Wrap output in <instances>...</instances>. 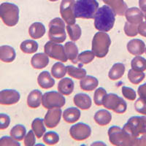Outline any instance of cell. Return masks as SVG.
I'll return each instance as SVG.
<instances>
[{"instance_id":"obj_1","label":"cell","mask_w":146,"mask_h":146,"mask_svg":"<svg viewBox=\"0 0 146 146\" xmlns=\"http://www.w3.org/2000/svg\"><path fill=\"white\" fill-rule=\"evenodd\" d=\"M115 14L108 5H103L98 9L94 17L95 29L100 32H108L114 27Z\"/></svg>"},{"instance_id":"obj_2","label":"cell","mask_w":146,"mask_h":146,"mask_svg":"<svg viewBox=\"0 0 146 146\" xmlns=\"http://www.w3.org/2000/svg\"><path fill=\"white\" fill-rule=\"evenodd\" d=\"M109 140L112 145L117 146L137 145L138 138H135L116 126H111L108 129Z\"/></svg>"},{"instance_id":"obj_3","label":"cell","mask_w":146,"mask_h":146,"mask_svg":"<svg viewBox=\"0 0 146 146\" xmlns=\"http://www.w3.org/2000/svg\"><path fill=\"white\" fill-rule=\"evenodd\" d=\"M99 9L96 0H77L75 4V15L78 18H94Z\"/></svg>"},{"instance_id":"obj_4","label":"cell","mask_w":146,"mask_h":146,"mask_svg":"<svg viewBox=\"0 0 146 146\" xmlns=\"http://www.w3.org/2000/svg\"><path fill=\"white\" fill-rule=\"evenodd\" d=\"M110 45L111 40L106 32H96L92 40V51L97 58H104L109 52Z\"/></svg>"},{"instance_id":"obj_5","label":"cell","mask_w":146,"mask_h":146,"mask_svg":"<svg viewBox=\"0 0 146 146\" xmlns=\"http://www.w3.org/2000/svg\"><path fill=\"white\" fill-rule=\"evenodd\" d=\"M19 7L10 2L0 5V18L7 27H15L19 21Z\"/></svg>"},{"instance_id":"obj_6","label":"cell","mask_w":146,"mask_h":146,"mask_svg":"<svg viewBox=\"0 0 146 146\" xmlns=\"http://www.w3.org/2000/svg\"><path fill=\"white\" fill-rule=\"evenodd\" d=\"M48 37L50 41L62 43L66 38L64 21L60 18H55L49 23Z\"/></svg>"},{"instance_id":"obj_7","label":"cell","mask_w":146,"mask_h":146,"mask_svg":"<svg viewBox=\"0 0 146 146\" xmlns=\"http://www.w3.org/2000/svg\"><path fill=\"white\" fill-rule=\"evenodd\" d=\"M123 129L135 138L139 137V135H145L146 134V117H131L123 126Z\"/></svg>"},{"instance_id":"obj_8","label":"cell","mask_w":146,"mask_h":146,"mask_svg":"<svg viewBox=\"0 0 146 146\" xmlns=\"http://www.w3.org/2000/svg\"><path fill=\"white\" fill-rule=\"evenodd\" d=\"M103 106L108 110H111L118 114H123L127 110V104L122 97L115 94H108L103 102Z\"/></svg>"},{"instance_id":"obj_9","label":"cell","mask_w":146,"mask_h":146,"mask_svg":"<svg viewBox=\"0 0 146 146\" xmlns=\"http://www.w3.org/2000/svg\"><path fill=\"white\" fill-rule=\"evenodd\" d=\"M66 100L63 94L57 91H49L42 95V104L45 109L62 108L64 106Z\"/></svg>"},{"instance_id":"obj_10","label":"cell","mask_w":146,"mask_h":146,"mask_svg":"<svg viewBox=\"0 0 146 146\" xmlns=\"http://www.w3.org/2000/svg\"><path fill=\"white\" fill-rule=\"evenodd\" d=\"M45 53L49 57L62 62H67V57L64 50V46L53 41L47 42L44 46Z\"/></svg>"},{"instance_id":"obj_11","label":"cell","mask_w":146,"mask_h":146,"mask_svg":"<svg viewBox=\"0 0 146 146\" xmlns=\"http://www.w3.org/2000/svg\"><path fill=\"white\" fill-rule=\"evenodd\" d=\"M75 0H62L60 5V13L63 20L68 25L75 24L76 17L75 15Z\"/></svg>"},{"instance_id":"obj_12","label":"cell","mask_w":146,"mask_h":146,"mask_svg":"<svg viewBox=\"0 0 146 146\" xmlns=\"http://www.w3.org/2000/svg\"><path fill=\"white\" fill-rule=\"evenodd\" d=\"M70 134L75 140L83 141L91 136V129L86 123H78L70 127Z\"/></svg>"},{"instance_id":"obj_13","label":"cell","mask_w":146,"mask_h":146,"mask_svg":"<svg viewBox=\"0 0 146 146\" xmlns=\"http://www.w3.org/2000/svg\"><path fill=\"white\" fill-rule=\"evenodd\" d=\"M21 95L14 89H4L0 91V105H13L19 102Z\"/></svg>"},{"instance_id":"obj_14","label":"cell","mask_w":146,"mask_h":146,"mask_svg":"<svg viewBox=\"0 0 146 146\" xmlns=\"http://www.w3.org/2000/svg\"><path fill=\"white\" fill-rule=\"evenodd\" d=\"M62 111L60 108L49 109L44 118V123L49 129H52L58 125L62 118Z\"/></svg>"},{"instance_id":"obj_15","label":"cell","mask_w":146,"mask_h":146,"mask_svg":"<svg viewBox=\"0 0 146 146\" xmlns=\"http://www.w3.org/2000/svg\"><path fill=\"white\" fill-rule=\"evenodd\" d=\"M125 16L128 22L138 25L143 22L144 14L140 9L133 7L127 9L125 13Z\"/></svg>"},{"instance_id":"obj_16","label":"cell","mask_w":146,"mask_h":146,"mask_svg":"<svg viewBox=\"0 0 146 146\" xmlns=\"http://www.w3.org/2000/svg\"><path fill=\"white\" fill-rule=\"evenodd\" d=\"M127 50L129 53L134 56H140L144 53L145 50V44L142 40L133 39L127 43Z\"/></svg>"},{"instance_id":"obj_17","label":"cell","mask_w":146,"mask_h":146,"mask_svg":"<svg viewBox=\"0 0 146 146\" xmlns=\"http://www.w3.org/2000/svg\"><path fill=\"white\" fill-rule=\"evenodd\" d=\"M104 3L108 5L113 10L115 15L123 16L127 10L128 6L123 0H102Z\"/></svg>"},{"instance_id":"obj_18","label":"cell","mask_w":146,"mask_h":146,"mask_svg":"<svg viewBox=\"0 0 146 146\" xmlns=\"http://www.w3.org/2000/svg\"><path fill=\"white\" fill-rule=\"evenodd\" d=\"M16 53L13 47L10 45L0 46V61L5 63H11L15 59Z\"/></svg>"},{"instance_id":"obj_19","label":"cell","mask_w":146,"mask_h":146,"mask_svg":"<svg viewBox=\"0 0 146 146\" xmlns=\"http://www.w3.org/2000/svg\"><path fill=\"white\" fill-rule=\"evenodd\" d=\"M49 64V58L45 53H39L34 55L31 59V64L32 67L36 70H42L45 68Z\"/></svg>"},{"instance_id":"obj_20","label":"cell","mask_w":146,"mask_h":146,"mask_svg":"<svg viewBox=\"0 0 146 146\" xmlns=\"http://www.w3.org/2000/svg\"><path fill=\"white\" fill-rule=\"evenodd\" d=\"M74 103L80 109L86 110L90 109L92 105V100L88 94L80 93L74 96Z\"/></svg>"},{"instance_id":"obj_21","label":"cell","mask_w":146,"mask_h":146,"mask_svg":"<svg viewBox=\"0 0 146 146\" xmlns=\"http://www.w3.org/2000/svg\"><path fill=\"white\" fill-rule=\"evenodd\" d=\"M75 83L72 79L69 78H64L60 80L58 84V91L62 94L69 96L74 91Z\"/></svg>"},{"instance_id":"obj_22","label":"cell","mask_w":146,"mask_h":146,"mask_svg":"<svg viewBox=\"0 0 146 146\" xmlns=\"http://www.w3.org/2000/svg\"><path fill=\"white\" fill-rule=\"evenodd\" d=\"M37 83L40 88L43 89L50 88L55 85V80L48 71H43L40 73L37 78Z\"/></svg>"},{"instance_id":"obj_23","label":"cell","mask_w":146,"mask_h":146,"mask_svg":"<svg viewBox=\"0 0 146 146\" xmlns=\"http://www.w3.org/2000/svg\"><path fill=\"white\" fill-rule=\"evenodd\" d=\"M45 32H46L45 27L43 23L40 22L33 23L29 29V35L31 36V38L35 39V40L42 37L45 35Z\"/></svg>"},{"instance_id":"obj_24","label":"cell","mask_w":146,"mask_h":146,"mask_svg":"<svg viewBox=\"0 0 146 146\" xmlns=\"http://www.w3.org/2000/svg\"><path fill=\"white\" fill-rule=\"evenodd\" d=\"M99 80L94 76L88 75L82 78L80 82V88L86 91H92L97 88Z\"/></svg>"},{"instance_id":"obj_25","label":"cell","mask_w":146,"mask_h":146,"mask_svg":"<svg viewBox=\"0 0 146 146\" xmlns=\"http://www.w3.org/2000/svg\"><path fill=\"white\" fill-rule=\"evenodd\" d=\"M80 115L81 113L78 108H69L64 111L62 115L65 122L67 123H74L80 119Z\"/></svg>"},{"instance_id":"obj_26","label":"cell","mask_w":146,"mask_h":146,"mask_svg":"<svg viewBox=\"0 0 146 146\" xmlns=\"http://www.w3.org/2000/svg\"><path fill=\"white\" fill-rule=\"evenodd\" d=\"M94 119L95 122L100 126H107L111 121L112 115L107 110H100L95 113Z\"/></svg>"},{"instance_id":"obj_27","label":"cell","mask_w":146,"mask_h":146,"mask_svg":"<svg viewBox=\"0 0 146 146\" xmlns=\"http://www.w3.org/2000/svg\"><path fill=\"white\" fill-rule=\"evenodd\" d=\"M64 50L66 56L69 60L72 63H78V48L76 44L73 42H67L64 45Z\"/></svg>"},{"instance_id":"obj_28","label":"cell","mask_w":146,"mask_h":146,"mask_svg":"<svg viewBox=\"0 0 146 146\" xmlns=\"http://www.w3.org/2000/svg\"><path fill=\"white\" fill-rule=\"evenodd\" d=\"M42 94L39 90H33L29 93L27 97V105L30 108H37L42 103Z\"/></svg>"},{"instance_id":"obj_29","label":"cell","mask_w":146,"mask_h":146,"mask_svg":"<svg viewBox=\"0 0 146 146\" xmlns=\"http://www.w3.org/2000/svg\"><path fill=\"white\" fill-rule=\"evenodd\" d=\"M126 67L122 63H116L113 65L108 73V77L110 80H116L121 78L124 75Z\"/></svg>"},{"instance_id":"obj_30","label":"cell","mask_w":146,"mask_h":146,"mask_svg":"<svg viewBox=\"0 0 146 146\" xmlns=\"http://www.w3.org/2000/svg\"><path fill=\"white\" fill-rule=\"evenodd\" d=\"M32 129L35 134V136L38 139H40L46 131L44 125V120L40 118H35L32 123Z\"/></svg>"},{"instance_id":"obj_31","label":"cell","mask_w":146,"mask_h":146,"mask_svg":"<svg viewBox=\"0 0 146 146\" xmlns=\"http://www.w3.org/2000/svg\"><path fill=\"white\" fill-rule=\"evenodd\" d=\"M39 45L36 41L32 40H27L22 42L20 45L21 51L27 54H32L36 53L38 50Z\"/></svg>"},{"instance_id":"obj_32","label":"cell","mask_w":146,"mask_h":146,"mask_svg":"<svg viewBox=\"0 0 146 146\" xmlns=\"http://www.w3.org/2000/svg\"><path fill=\"white\" fill-rule=\"evenodd\" d=\"M10 136L17 141H21L27 135V129L23 125L18 124L12 128L10 130Z\"/></svg>"},{"instance_id":"obj_33","label":"cell","mask_w":146,"mask_h":146,"mask_svg":"<svg viewBox=\"0 0 146 146\" xmlns=\"http://www.w3.org/2000/svg\"><path fill=\"white\" fill-rule=\"evenodd\" d=\"M67 72L66 66L61 62H56L53 65L51 68V75L56 79H61L66 75Z\"/></svg>"},{"instance_id":"obj_34","label":"cell","mask_w":146,"mask_h":146,"mask_svg":"<svg viewBox=\"0 0 146 146\" xmlns=\"http://www.w3.org/2000/svg\"><path fill=\"white\" fill-rule=\"evenodd\" d=\"M67 74L72 78L77 79V80H81L82 78L86 76V70L81 67H75L74 66H66Z\"/></svg>"},{"instance_id":"obj_35","label":"cell","mask_w":146,"mask_h":146,"mask_svg":"<svg viewBox=\"0 0 146 146\" xmlns=\"http://www.w3.org/2000/svg\"><path fill=\"white\" fill-rule=\"evenodd\" d=\"M66 31L68 32L70 38L72 41H78L82 35V30L78 24H72V25L66 26Z\"/></svg>"},{"instance_id":"obj_36","label":"cell","mask_w":146,"mask_h":146,"mask_svg":"<svg viewBox=\"0 0 146 146\" xmlns=\"http://www.w3.org/2000/svg\"><path fill=\"white\" fill-rule=\"evenodd\" d=\"M145 78V74L143 72L134 70L133 69L129 70L128 72V79L134 85H137L141 83Z\"/></svg>"},{"instance_id":"obj_37","label":"cell","mask_w":146,"mask_h":146,"mask_svg":"<svg viewBox=\"0 0 146 146\" xmlns=\"http://www.w3.org/2000/svg\"><path fill=\"white\" fill-rule=\"evenodd\" d=\"M131 69L139 72L146 70V59L140 56H136L131 62Z\"/></svg>"},{"instance_id":"obj_38","label":"cell","mask_w":146,"mask_h":146,"mask_svg":"<svg viewBox=\"0 0 146 146\" xmlns=\"http://www.w3.org/2000/svg\"><path fill=\"white\" fill-rule=\"evenodd\" d=\"M59 135L55 131H48L44 135L43 142L48 145H54L59 142Z\"/></svg>"},{"instance_id":"obj_39","label":"cell","mask_w":146,"mask_h":146,"mask_svg":"<svg viewBox=\"0 0 146 146\" xmlns=\"http://www.w3.org/2000/svg\"><path fill=\"white\" fill-rule=\"evenodd\" d=\"M95 54L91 50H85L78 55V62L83 64H88L94 59Z\"/></svg>"},{"instance_id":"obj_40","label":"cell","mask_w":146,"mask_h":146,"mask_svg":"<svg viewBox=\"0 0 146 146\" xmlns=\"http://www.w3.org/2000/svg\"><path fill=\"white\" fill-rule=\"evenodd\" d=\"M107 91L104 88H99L95 91L94 95V101L96 105L101 106L103 105V102L107 96Z\"/></svg>"},{"instance_id":"obj_41","label":"cell","mask_w":146,"mask_h":146,"mask_svg":"<svg viewBox=\"0 0 146 146\" xmlns=\"http://www.w3.org/2000/svg\"><path fill=\"white\" fill-rule=\"evenodd\" d=\"M124 32L128 36H135L138 35V26L126 21L124 25Z\"/></svg>"},{"instance_id":"obj_42","label":"cell","mask_w":146,"mask_h":146,"mask_svg":"<svg viewBox=\"0 0 146 146\" xmlns=\"http://www.w3.org/2000/svg\"><path fill=\"white\" fill-rule=\"evenodd\" d=\"M122 94H123V96L125 98L127 99L128 100L130 101H134L136 100L137 94L136 91L133 88H130V87L127 86H123L122 87Z\"/></svg>"},{"instance_id":"obj_43","label":"cell","mask_w":146,"mask_h":146,"mask_svg":"<svg viewBox=\"0 0 146 146\" xmlns=\"http://www.w3.org/2000/svg\"><path fill=\"white\" fill-rule=\"evenodd\" d=\"M21 144L11 136H4L0 138V146H20Z\"/></svg>"},{"instance_id":"obj_44","label":"cell","mask_w":146,"mask_h":146,"mask_svg":"<svg viewBox=\"0 0 146 146\" xmlns=\"http://www.w3.org/2000/svg\"><path fill=\"white\" fill-rule=\"evenodd\" d=\"M135 108L137 113L146 115V102L143 99L139 98L135 103Z\"/></svg>"},{"instance_id":"obj_45","label":"cell","mask_w":146,"mask_h":146,"mask_svg":"<svg viewBox=\"0 0 146 146\" xmlns=\"http://www.w3.org/2000/svg\"><path fill=\"white\" fill-rule=\"evenodd\" d=\"M36 143V138L35 134L32 130H30L24 137V145L26 146H34Z\"/></svg>"},{"instance_id":"obj_46","label":"cell","mask_w":146,"mask_h":146,"mask_svg":"<svg viewBox=\"0 0 146 146\" xmlns=\"http://www.w3.org/2000/svg\"><path fill=\"white\" fill-rule=\"evenodd\" d=\"M10 124V118L8 115L0 113V130L6 129Z\"/></svg>"},{"instance_id":"obj_47","label":"cell","mask_w":146,"mask_h":146,"mask_svg":"<svg viewBox=\"0 0 146 146\" xmlns=\"http://www.w3.org/2000/svg\"><path fill=\"white\" fill-rule=\"evenodd\" d=\"M137 93L139 98L143 99V100L146 102V83L139 86L137 90Z\"/></svg>"},{"instance_id":"obj_48","label":"cell","mask_w":146,"mask_h":146,"mask_svg":"<svg viewBox=\"0 0 146 146\" xmlns=\"http://www.w3.org/2000/svg\"><path fill=\"white\" fill-rule=\"evenodd\" d=\"M138 34L146 37V21H143L138 25Z\"/></svg>"},{"instance_id":"obj_49","label":"cell","mask_w":146,"mask_h":146,"mask_svg":"<svg viewBox=\"0 0 146 146\" xmlns=\"http://www.w3.org/2000/svg\"><path fill=\"white\" fill-rule=\"evenodd\" d=\"M137 145L146 146V134H145L141 137H138Z\"/></svg>"},{"instance_id":"obj_50","label":"cell","mask_w":146,"mask_h":146,"mask_svg":"<svg viewBox=\"0 0 146 146\" xmlns=\"http://www.w3.org/2000/svg\"><path fill=\"white\" fill-rule=\"evenodd\" d=\"M139 7L144 13H146V0H139Z\"/></svg>"},{"instance_id":"obj_51","label":"cell","mask_w":146,"mask_h":146,"mask_svg":"<svg viewBox=\"0 0 146 146\" xmlns=\"http://www.w3.org/2000/svg\"><path fill=\"white\" fill-rule=\"evenodd\" d=\"M144 18L146 21V13H144Z\"/></svg>"},{"instance_id":"obj_52","label":"cell","mask_w":146,"mask_h":146,"mask_svg":"<svg viewBox=\"0 0 146 146\" xmlns=\"http://www.w3.org/2000/svg\"><path fill=\"white\" fill-rule=\"evenodd\" d=\"M49 1H50V2H56L58 0H49Z\"/></svg>"},{"instance_id":"obj_53","label":"cell","mask_w":146,"mask_h":146,"mask_svg":"<svg viewBox=\"0 0 146 146\" xmlns=\"http://www.w3.org/2000/svg\"><path fill=\"white\" fill-rule=\"evenodd\" d=\"M145 53H146V48H145Z\"/></svg>"}]
</instances>
